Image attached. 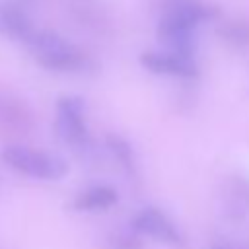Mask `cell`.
Instances as JSON below:
<instances>
[{
	"label": "cell",
	"instance_id": "cell-1",
	"mask_svg": "<svg viewBox=\"0 0 249 249\" xmlns=\"http://www.w3.org/2000/svg\"><path fill=\"white\" fill-rule=\"evenodd\" d=\"M23 45L27 47L29 54L49 70L70 72L84 66V54L54 31L33 29Z\"/></svg>",
	"mask_w": 249,
	"mask_h": 249
},
{
	"label": "cell",
	"instance_id": "cell-2",
	"mask_svg": "<svg viewBox=\"0 0 249 249\" xmlns=\"http://www.w3.org/2000/svg\"><path fill=\"white\" fill-rule=\"evenodd\" d=\"M2 161L27 177L33 179H43V181H58L66 175L68 165L62 158L49 154V152H41V150H33L29 146H21V144H10L2 150Z\"/></svg>",
	"mask_w": 249,
	"mask_h": 249
},
{
	"label": "cell",
	"instance_id": "cell-3",
	"mask_svg": "<svg viewBox=\"0 0 249 249\" xmlns=\"http://www.w3.org/2000/svg\"><path fill=\"white\" fill-rule=\"evenodd\" d=\"M84 111H86V105H84L82 97L64 95L56 101L54 130H56L58 138L72 150H86L89 144Z\"/></svg>",
	"mask_w": 249,
	"mask_h": 249
},
{
	"label": "cell",
	"instance_id": "cell-4",
	"mask_svg": "<svg viewBox=\"0 0 249 249\" xmlns=\"http://www.w3.org/2000/svg\"><path fill=\"white\" fill-rule=\"evenodd\" d=\"M218 16L216 8L204 6L198 0H165L163 4V25H175L185 29H196L198 23L214 19Z\"/></svg>",
	"mask_w": 249,
	"mask_h": 249
},
{
	"label": "cell",
	"instance_id": "cell-5",
	"mask_svg": "<svg viewBox=\"0 0 249 249\" xmlns=\"http://www.w3.org/2000/svg\"><path fill=\"white\" fill-rule=\"evenodd\" d=\"M134 228L140 233L156 239L158 243H163L169 247H181L183 245V235L179 233V230L158 208H144L142 212H138L134 218Z\"/></svg>",
	"mask_w": 249,
	"mask_h": 249
},
{
	"label": "cell",
	"instance_id": "cell-6",
	"mask_svg": "<svg viewBox=\"0 0 249 249\" xmlns=\"http://www.w3.org/2000/svg\"><path fill=\"white\" fill-rule=\"evenodd\" d=\"M142 66H146L150 72L165 74V76H177V78H195L198 74L196 64L193 58L177 54V53H142L140 54Z\"/></svg>",
	"mask_w": 249,
	"mask_h": 249
},
{
	"label": "cell",
	"instance_id": "cell-7",
	"mask_svg": "<svg viewBox=\"0 0 249 249\" xmlns=\"http://www.w3.org/2000/svg\"><path fill=\"white\" fill-rule=\"evenodd\" d=\"M33 29L35 27L29 16L19 6H16L14 2H6V0L0 2V37L23 43Z\"/></svg>",
	"mask_w": 249,
	"mask_h": 249
},
{
	"label": "cell",
	"instance_id": "cell-8",
	"mask_svg": "<svg viewBox=\"0 0 249 249\" xmlns=\"http://www.w3.org/2000/svg\"><path fill=\"white\" fill-rule=\"evenodd\" d=\"M115 202H117V191L107 185H97V187H91V189L80 193L74 200V208L91 212V210H105V208L113 206Z\"/></svg>",
	"mask_w": 249,
	"mask_h": 249
},
{
	"label": "cell",
	"instance_id": "cell-9",
	"mask_svg": "<svg viewBox=\"0 0 249 249\" xmlns=\"http://www.w3.org/2000/svg\"><path fill=\"white\" fill-rule=\"evenodd\" d=\"M218 33L224 37L226 43L233 47H245L249 45V23L247 21H230L218 29Z\"/></svg>",
	"mask_w": 249,
	"mask_h": 249
},
{
	"label": "cell",
	"instance_id": "cell-10",
	"mask_svg": "<svg viewBox=\"0 0 249 249\" xmlns=\"http://www.w3.org/2000/svg\"><path fill=\"white\" fill-rule=\"evenodd\" d=\"M107 144H109L111 152L115 154V158H117L130 173H134V156H132V148L128 146V142L123 140L121 136H107Z\"/></svg>",
	"mask_w": 249,
	"mask_h": 249
},
{
	"label": "cell",
	"instance_id": "cell-11",
	"mask_svg": "<svg viewBox=\"0 0 249 249\" xmlns=\"http://www.w3.org/2000/svg\"><path fill=\"white\" fill-rule=\"evenodd\" d=\"M6 2H12V0H6Z\"/></svg>",
	"mask_w": 249,
	"mask_h": 249
}]
</instances>
